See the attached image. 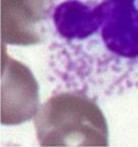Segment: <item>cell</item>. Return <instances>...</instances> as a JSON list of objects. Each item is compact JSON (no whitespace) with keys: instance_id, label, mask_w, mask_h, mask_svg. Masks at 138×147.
Returning <instances> with one entry per match:
<instances>
[{"instance_id":"obj_1","label":"cell","mask_w":138,"mask_h":147,"mask_svg":"<svg viewBox=\"0 0 138 147\" xmlns=\"http://www.w3.org/2000/svg\"><path fill=\"white\" fill-rule=\"evenodd\" d=\"M49 34L63 86L97 96L138 88V0H57Z\"/></svg>"},{"instance_id":"obj_4","label":"cell","mask_w":138,"mask_h":147,"mask_svg":"<svg viewBox=\"0 0 138 147\" xmlns=\"http://www.w3.org/2000/svg\"><path fill=\"white\" fill-rule=\"evenodd\" d=\"M57 0H0L2 44L33 46L51 32L52 13Z\"/></svg>"},{"instance_id":"obj_2","label":"cell","mask_w":138,"mask_h":147,"mask_svg":"<svg viewBox=\"0 0 138 147\" xmlns=\"http://www.w3.org/2000/svg\"><path fill=\"white\" fill-rule=\"evenodd\" d=\"M40 146H108L107 119L95 101L82 91L55 93L33 117Z\"/></svg>"},{"instance_id":"obj_3","label":"cell","mask_w":138,"mask_h":147,"mask_svg":"<svg viewBox=\"0 0 138 147\" xmlns=\"http://www.w3.org/2000/svg\"><path fill=\"white\" fill-rule=\"evenodd\" d=\"M40 107L39 85L32 71L10 57L2 47L0 74V122L18 125L32 119Z\"/></svg>"}]
</instances>
